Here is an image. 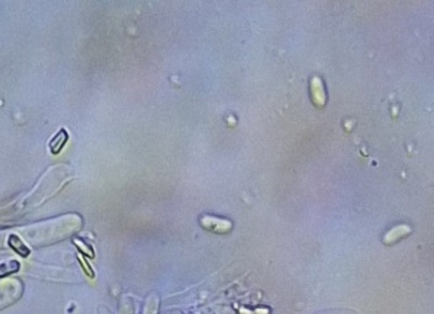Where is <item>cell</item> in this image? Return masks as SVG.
<instances>
[{"label": "cell", "instance_id": "obj_1", "mask_svg": "<svg viewBox=\"0 0 434 314\" xmlns=\"http://www.w3.org/2000/svg\"><path fill=\"white\" fill-rule=\"evenodd\" d=\"M310 86H311V97H313L314 103L318 106H323L326 102V96H325L322 80L318 77H314L311 79Z\"/></svg>", "mask_w": 434, "mask_h": 314}, {"label": "cell", "instance_id": "obj_2", "mask_svg": "<svg viewBox=\"0 0 434 314\" xmlns=\"http://www.w3.org/2000/svg\"><path fill=\"white\" fill-rule=\"evenodd\" d=\"M67 139H68V134L66 132V130L61 129L49 142V148L52 154H58V153H60V151L64 148Z\"/></svg>", "mask_w": 434, "mask_h": 314}]
</instances>
